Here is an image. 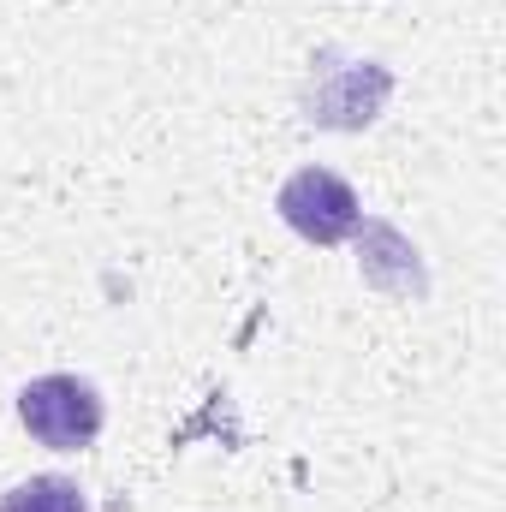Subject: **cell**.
Wrapping results in <instances>:
<instances>
[{"instance_id": "1", "label": "cell", "mask_w": 506, "mask_h": 512, "mask_svg": "<svg viewBox=\"0 0 506 512\" xmlns=\"http://www.w3.org/2000/svg\"><path fill=\"white\" fill-rule=\"evenodd\" d=\"M310 84H304V120L310 126H328V131H358L370 126L387 96H393V72L376 66V60H310Z\"/></svg>"}, {"instance_id": "2", "label": "cell", "mask_w": 506, "mask_h": 512, "mask_svg": "<svg viewBox=\"0 0 506 512\" xmlns=\"http://www.w3.org/2000/svg\"><path fill=\"white\" fill-rule=\"evenodd\" d=\"M18 423L30 429V441H42L54 453H78L102 435L108 411H102V393L84 376H36L18 393Z\"/></svg>"}, {"instance_id": "3", "label": "cell", "mask_w": 506, "mask_h": 512, "mask_svg": "<svg viewBox=\"0 0 506 512\" xmlns=\"http://www.w3.org/2000/svg\"><path fill=\"white\" fill-rule=\"evenodd\" d=\"M274 209H280V221H286L304 245H346V239H358V227H364L358 191H352L340 173H328V167H298V173L274 191Z\"/></svg>"}, {"instance_id": "4", "label": "cell", "mask_w": 506, "mask_h": 512, "mask_svg": "<svg viewBox=\"0 0 506 512\" xmlns=\"http://www.w3.org/2000/svg\"><path fill=\"white\" fill-rule=\"evenodd\" d=\"M358 268H364V280H370V286H381V274H387V268H399V280H405V292H411V298H423V286H429V280H423V262H417V251H411V245H405V239H399V233H393V227H364V245H358Z\"/></svg>"}, {"instance_id": "5", "label": "cell", "mask_w": 506, "mask_h": 512, "mask_svg": "<svg viewBox=\"0 0 506 512\" xmlns=\"http://www.w3.org/2000/svg\"><path fill=\"white\" fill-rule=\"evenodd\" d=\"M0 512H84V489L72 477H30L0 495Z\"/></svg>"}]
</instances>
